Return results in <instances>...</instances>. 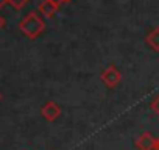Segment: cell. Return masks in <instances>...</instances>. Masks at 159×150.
I'll use <instances>...</instances> for the list:
<instances>
[{
    "mask_svg": "<svg viewBox=\"0 0 159 150\" xmlns=\"http://www.w3.org/2000/svg\"><path fill=\"white\" fill-rule=\"evenodd\" d=\"M19 30H20L28 39H36V38H39V36L44 33V30H45V22H44V19H42L38 13L31 11V13H28V14L19 22Z\"/></svg>",
    "mask_w": 159,
    "mask_h": 150,
    "instance_id": "1",
    "label": "cell"
},
{
    "mask_svg": "<svg viewBox=\"0 0 159 150\" xmlns=\"http://www.w3.org/2000/svg\"><path fill=\"white\" fill-rule=\"evenodd\" d=\"M100 80L108 89H114L122 82V72L116 66V63H109L102 72H100Z\"/></svg>",
    "mask_w": 159,
    "mask_h": 150,
    "instance_id": "2",
    "label": "cell"
},
{
    "mask_svg": "<svg viewBox=\"0 0 159 150\" xmlns=\"http://www.w3.org/2000/svg\"><path fill=\"white\" fill-rule=\"evenodd\" d=\"M41 114L42 117L47 120V122H55L59 116H61V106L53 102V100H48L45 102L42 106H41Z\"/></svg>",
    "mask_w": 159,
    "mask_h": 150,
    "instance_id": "3",
    "label": "cell"
},
{
    "mask_svg": "<svg viewBox=\"0 0 159 150\" xmlns=\"http://www.w3.org/2000/svg\"><path fill=\"white\" fill-rule=\"evenodd\" d=\"M134 145L137 150H154L156 138L150 131H143L134 139Z\"/></svg>",
    "mask_w": 159,
    "mask_h": 150,
    "instance_id": "4",
    "label": "cell"
},
{
    "mask_svg": "<svg viewBox=\"0 0 159 150\" xmlns=\"http://www.w3.org/2000/svg\"><path fill=\"white\" fill-rule=\"evenodd\" d=\"M38 10H39L41 14H44L45 17L52 19V17H55V14L59 10V2L58 0H41Z\"/></svg>",
    "mask_w": 159,
    "mask_h": 150,
    "instance_id": "5",
    "label": "cell"
},
{
    "mask_svg": "<svg viewBox=\"0 0 159 150\" xmlns=\"http://www.w3.org/2000/svg\"><path fill=\"white\" fill-rule=\"evenodd\" d=\"M145 44L153 50V52H159V27H153L147 36H145Z\"/></svg>",
    "mask_w": 159,
    "mask_h": 150,
    "instance_id": "6",
    "label": "cell"
},
{
    "mask_svg": "<svg viewBox=\"0 0 159 150\" xmlns=\"http://www.w3.org/2000/svg\"><path fill=\"white\" fill-rule=\"evenodd\" d=\"M8 3L14 8V10H24L28 3H30V0H8Z\"/></svg>",
    "mask_w": 159,
    "mask_h": 150,
    "instance_id": "7",
    "label": "cell"
},
{
    "mask_svg": "<svg viewBox=\"0 0 159 150\" xmlns=\"http://www.w3.org/2000/svg\"><path fill=\"white\" fill-rule=\"evenodd\" d=\"M150 110H151V111H153L157 117H159V94H157V96H156L151 102H150Z\"/></svg>",
    "mask_w": 159,
    "mask_h": 150,
    "instance_id": "8",
    "label": "cell"
},
{
    "mask_svg": "<svg viewBox=\"0 0 159 150\" xmlns=\"http://www.w3.org/2000/svg\"><path fill=\"white\" fill-rule=\"evenodd\" d=\"M5 24H7V22H5V19H3L2 16H0V30H2V28L5 27Z\"/></svg>",
    "mask_w": 159,
    "mask_h": 150,
    "instance_id": "9",
    "label": "cell"
},
{
    "mask_svg": "<svg viewBox=\"0 0 159 150\" xmlns=\"http://www.w3.org/2000/svg\"><path fill=\"white\" fill-rule=\"evenodd\" d=\"M7 3H8V0H0V10H2Z\"/></svg>",
    "mask_w": 159,
    "mask_h": 150,
    "instance_id": "10",
    "label": "cell"
},
{
    "mask_svg": "<svg viewBox=\"0 0 159 150\" xmlns=\"http://www.w3.org/2000/svg\"><path fill=\"white\" fill-rule=\"evenodd\" d=\"M154 150H159V136L156 138V145H154Z\"/></svg>",
    "mask_w": 159,
    "mask_h": 150,
    "instance_id": "11",
    "label": "cell"
},
{
    "mask_svg": "<svg viewBox=\"0 0 159 150\" xmlns=\"http://www.w3.org/2000/svg\"><path fill=\"white\" fill-rule=\"evenodd\" d=\"M59 3H69V2H72V0H58Z\"/></svg>",
    "mask_w": 159,
    "mask_h": 150,
    "instance_id": "12",
    "label": "cell"
}]
</instances>
